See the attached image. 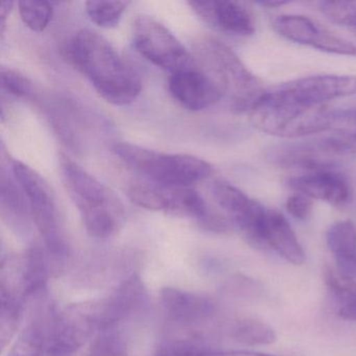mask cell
Returning a JSON list of instances; mask_svg holds the SVG:
<instances>
[{
	"instance_id": "e575fe53",
	"label": "cell",
	"mask_w": 356,
	"mask_h": 356,
	"mask_svg": "<svg viewBox=\"0 0 356 356\" xmlns=\"http://www.w3.org/2000/svg\"><path fill=\"white\" fill-rule=\"evenodd\" d=\"M341 318L348 321H356V301L343 306L339 312Z\"/></svg>"
},
{
	"instance_id": "ba28073f",
	"label": "cell",
	"mask_w": 356,
	"mask_h": 356,
	"mask_svg": "<svg viewBox=\"0 0 356 356\" xmlns=\"http://www.w3.org/2000/svg\"><path fill=\"white\" fill-rule=\"evenodd\" d=\"M102 329L99 301L66 307L49 322L47 334L49 356H72Z\"/></svg>"
},
{
	"instance_id": "8d00e7d4",
	"label": "cell",
	"mask_w": 356,
	"mask_h": 356,
	"mask_svg": "<svg viewBox=\"0 0 356 356\" xmlns=\"http://www.w3.org/2000/svg\"><path fill=\"white\" fill-rule=\"evenodd\" d=\"M260 6L268 8H278L282 7V6L287 5V1H279V0H268V1H260Z\"/></svg>"
},
{
	"instance_id": "7a4b0ae2",
	"label": "cell",
	"mask_w": 356,
	"mask_h": 356,
	"mask_svg": "<svg viewBox=\"0 0 356 356\" xmlns=\"http://www.w3.org/2000/svg\"><path fill=\"white\" fill-rule=\"evenodd\" d=\"M66 57L84 74L93 88L108 103L124 106L132 103L141 91L138 74L97 32L81 30L68 41Z\"/></svg>"
},
{
	"instance_id": "44dd1931",
	"label": "cell",
	"mask_w": 356,
	"mask_h": 356,
	"mask_svg": "<svg viewBox=\"0 0 356 356\" xmlns=\"http://www.w3.org/2000/svg\"><path fill=\"white\" fill-rule=\"evenodd\" d=\"M14 177V176H13ZM22 191L16 179L7 175L1 176V206L7 214L8 220L14 225L18 231L26 230L30 208L26 197H22Z\"/></svg>"
},
{
	"instance_id": "2e32d148",
	"label": "cell",
	"mask_w": 356,
	"mask_h": 356,
	"mask_svg": "<svg viewBox=\"0 0 356 356\" xmlns=\"http://www.w3.org/2000/svg\"><path fill=\"white\" fill-rule=\"evenodd\" d=\"M289 188L312 200L341 207L352 200V188L345 176L332 170H316L287 181Z\"/></svg>"
},
{
	"instance_id": "30bf717a",
	"label": "cell",
	"mask_w": 356,
	"mask_h": 356,
	"mask_svg": "<svg viewBox=\"0 0 356 356\" xmlns=\"http://www.w3.org/2000/svg\"><path fill=\"white\" fill-rule=\"evenodd\" d=\"M133 44L147 61L172 74L193 66L186 47L151 16H137L133 24Z\"/></svg>"
},
{
	"instance_id": "1f68e13d",
	"label": "cell",
	"mask_w": 356,
	"mask_h": 356,
	"mask_svg": "<svg viewBox=\"0 0 356 356\" xmlns=\"http://www.w3.org/2000/svg\"><path fill=\"white\" fill-rule=\"evenodd\" d=\"M207 349L184 343V341H172L160 346L154 356H205Z\"/></svg>"
},
{
	"instance_id": "9c48e42d",
	"label": "cell",
	"mask_w": 356,
	"mask_h": 356,
	"mask_svg": "<svg viewBox=\"0 0 356 356\" xmlns=\"http://www.w3.org/2000/svg\"><path fill=\"white\" fill-rule=\"evenodd\" d=\"M356 155V145L332 135L320 138L282 143L266 154L270 163L282 168L316 170H332L339 160Z\"/></svg>"
},
{
	"instance_id": "3957f363",
	"label": "cell",
	"mask_w": 356,
	"mask_h": 356,
	"mask_svg": "<svg viewBox=\"0 0 356 356\" xmlns=\"http://www.w3.org/2000/svg\"><path fill=\"white\" fill-rule=\"evenodd\" d=\"M60 172L87 232L102 239L118 234L126 222L124 205L118 195L67 156L60 157Z\"/></svg>"
},
{
	"instance_id": "9a60e30c",
	"label": "cell",
	"mask_w": 356,
	"mask_h": 356,
	"mask_svg": "<svg viewBox=\"0 0 356 356\" xmlns=\"http://www.w3.org/2000/svg\"><path fill=\"white\" fill-rule=\"evenodd\" d=\"M189 7L208 26L236 37L255 34V22L245 3L231 0L189 1Z\"/></svg>"
},
{
	"instance_id": "d590c367",
	"label": "cell",
	"mask_w": 356,
	"mask_h": 356,
	"mask_svg": "<svg viewBox=\"0 0 356 356\" xmlns=\"http://www.w3.org/2000/svg\"><path fill=\"white\" fill-rule=\"evenodd\" d=\"M14 3L12 1H5L1 3V9H0V19H1V33L5 32L6 22L11 13L12 8Z\"/></svg>"
},
{
	"instance_id": "52a82bcc",
	"label": "cell",
	"mask_w": 356,
	"mask_h": 356,
	"mask_svg": "<svg viewBox=\"0 0 356 356\" xmlns=\"http://www.w3.org/2000/svg\"><path fill=\"white\" fill-rule=\"evenodd\" d=\"M128 197L135 205L180 218H195L207 229L216 218L202 195L191 186H165L153 182L133 183Z\"/></svg>"
},
{
	"instance_id": "ac0fdd59",
	"label": "cell",
	"mask_w": 356,
	"mask_h": 356,
	"mask_svg": "<svg viewBox=\"0 0 356 356\" xmlns=\"http://www.w3.org/2000/svg\"><path fill=\"white\" fill-rule=\"evenodd\" d=\"M160 302L172 320L193 323L210 318L216 312V303L207 296L164 287L160 291Z\"/></svg>"
},
{
	"instance_id": "4dcf8cb0",
	"label": "cell",
	"mask_w": 356,
	"mask_h": 356,
	"mask_svg": "<svg viewBox=\"0 0 356 356\" xmlns=\"http://www.w3.org/2000/svg\"><path fill=\"white\" fill-rule=\"evenodd\" d=\"M0 84L3 91L18 99H28L34 93L32 82L26 76L11 68H1Z\"/></svg>"
},
{
	"instance_id": "7c38bea8",
	"label": "cell",
	"mask_w": 356,
	"mask_h": 356,
	"mask_svg": "<svg viewBox=\"0 0 356 356\" xmlns=\"http://www.w3.org/2000/svg\"><path fill=\"white\" fill-rule=\"evenodd\" d=\"M212 195L250 243L255 245H266L264 229L268 209L225 181H218L212 185Z\"/></svg>"
},
{
	"instance_id": "8992f818",
	"label": "cell",
	"mask_w": 356,
	"mask_h": 356,
	"mask_svg": "<svg viewBox=\"0 0 356 356\" xmlns=\"http://www.w3.org/2000/svg\"><path fill=\"white\" fill-rule=\"evenodd\" d=\"M11 170L24 191L31 216L42 236L47 254L61 260L67 249L60 222L59 209L51 186L38 172L19 160H12Z\"/></svg>"
},
{
	"instance_id": "5bb4252c",
	"label": "cell",
	"mask_w": 356,
	"mask_h": 356,
	"mask_svg": "<svg viewBox=\"0 0 356 356\" xmlns=\"http://www.w3.org/2000/svg\"><path fill=\"white\" fill-rule=\"evenodd\" d=\"M168 88L174 99L191 111L207 109L225 97L216 79L207 70L193 66L172 74Z\"/></svg>"
},
{
	"instance_id": "7402d4cb",
	"label": "cell",
	"mask_w": 356,
	"mask_h": 356,
	"mask_svg": "<svg viewBox=\"0 0 356 356\" xmlns=\"http://www.w3.org/2000/svg\"><path fill=\"white\" fill-rule=\"evenodd\" d=\"M321 133L339 137L356 145V107L325 110Z\"/></svg>"
},
{
	"instance_id": "603a6c76",
	"label": "cell",
	"mask_w": 356,
	"mask_h": 356,
	"mask_svg": "<svg viewBox=\"0 0 356 356\" xmlns=\"http://www.w3.org/2000/svg\"><path fill=\"white\" fill-rule=\"evenodd\" d=\"M231 337L249 346L270 345L277 339L276 332L270 325L250 318L236 321L231 328Z\"/></svg>"
},
{
	"instance_id": "e0dca14e",
	"label": "cell",
	"mask_w": 356,
	"mask_h": 356,
	"mask_svg": "<svg viewBox=\"0 0 356 356\" xmlns=\"http://www.w3.org/2000/svg\"><path fill=\"white\" fill-rule=\"evenodd\" d=\"M147 302V291L143 281L139 277H130L109 297L99 300L102 329L116 327L124 318L140 312Z\"/></svg>"
},
{
	"instance_id": "4316f807",
	"label": "cell",
	"mask_w": 356,
	"mask_h": 356,
	"mask_svg": "<svg viewBox=\"0 0 356 356\" xmlns=\"http://www.w3.org/2000/svg\"><path fill=\"white\" fill-rule=\"evenodd\" d=\"M18 8L22 22L34 32H43L53 18V6L45 1H19Z\"/></svg>"
},
{
	"instance_id": "d6a6232c",
	"label": "cell",
	"mask_w": 356,
	"mask_h": 356,
	"mask_svg": "<svg viewBox=\"0 0 356 356\" xmlns=\"http://www.w3.org/2000/svg\"><path fill=\"white\" fill-rule=\"evenodd\" d=\"M312 207L314 205L312 199L299 193H295L287 197L285 203L287 212L300 220H307L312 216Z\"/></svg>"
},
{
	"instance_id": "6da1fadb",
	"label": "cell",
	"mask_w": 356,
	"mask_h": 356,
	"mask_svg": "<svg viewBox=\"0 0 356 356\" xmlns=\"http://www.w3.org/2000/svg\"><path fill=\"white\" fill-rule=\"evenodd\" d=\"M356 95V76H306L266 89L250 112L254 126L266 134L301 138L325 104Z\"/></svg>"
},
{
	"instance_id": "484cf974",
	"label": "cell",
	"mask_w": 356,
	"mask_h": 356,
	"mask_svg": "<svg viewBox=\"0 0 356 356\" xmlns=\"http://www.w3.org/2000/svg\"><path fill=\"white\" fill-rule=\"evenodd\" d=\"M126 348V341L116 327L102 329L91 339L88 356H124Z\"/></svg>"
},
{
	"instance_id": "d6986e66",
	"label": "cell",
	"mask_w": 356,
	"mask_h": 356,
	"mask_svg": "<svg viewBox=\"0 0 356 356\" xmlns=\"http://www.w3.org/2000/svg\"><path fill=\"white\" fill-rule=\"evenodd\" d=\"M264 243L293 266L305 262V253L295 231L278 210L268 209L266 212Z\"/></svg>"
},
{
	"instance_id": "836d02e7",
	"label": "cell",
	"mask_w": 356,
	"mask_h": 356,
	"mask_svg": "<svg viewBox=\"0 0 356 356\" xmlns=\"http://www.w3.org/2000/svg\"><path fill=\"white\" fill-rule=\"evenodd\" d=\"M205 356H276L272 354L261 353V352L245 351V350H238V351H211L207 350Z\"/></svg>"
},
{
	"instance_id": "ffe728a7",
	"label": "cell",
	"mask_w": 356,
	"mask_h": 356,
	"mask_svg": "<svg viewBox=\"0 0 356 356\" xmlns=\"http://www.w3.org/2000/svg\"><path fill=\"white\" fill-rule=\"evenodd\" d=\"M327 245L337 268L356 282V228L350 220H339L327 231Z\"/></svg>"
},
{
	"instance_id": "f1b7e54d",
	"label": "cell",
	"mask_w": 356,
	"mask_h": 356,
	"mask_svg": "<svg viewBox=\"0 0 356 356\" xmlns=\"http://www.w3.org/2000/svg\"><path fill=\"white\" fill-rule=\"evenodd\" d=\"M327 289L343 306L356 301V282L343 276L337 268L326 266L324 270Z\"/></svg>"
},
{
	"instance_id": "cb8c5ba5",
	"label": "cell",
	"mask_w": 356,
	"mask_h": 356,
	"mask_svg": "<svg viewBox=\"0 0 356 356\" xmlns=\"http://www.w3.org/2000/svg\"><path fill=\"white\" fill-rule=\"evenodd\" d=\"M47 330L38 321L33 320L22 331L8 356H43L47 353Z\"/></svg>"
},
{
	"instance_id": "5b68a950",
	"label": "cell",
	"mask_w": 356,
	"mask_h": 356,
	"mask_svg": "<svg viewBox=\"0 0 356 356\" xmlns=\"http://www.w3.org/2000/svg\"><path fill=\"white\" fill-rule=\"evenodd\" d=\"M207 72L222 87L231 109L236 113H250L266 89L236 54L216 39L204 41L201 49Z\"/></svg>"
},
{
	"instance_id": "f546056e",
	"label": "cell",
	"mask_w": 356,
	"mask_h": 356,
	"mask_svg": "<svg viewBox=\"0 0 356 356\" xmlns=\"http://www.w3.org/2000/svg\"><path fill=\"white\" fill-rule=\"evenodd\" d=\"M318 8L329 20L356 33V1H323Z\"/></svg>"
},
{
	"instance_id": "83f0119b",
	"label": "cell",
	"mask_w": 356,
	"mask_h": 356,
	"mask_svg": "<svg viewBox=\"0 0 356 356\" xmlns=\"http://www.w3.org/2000/svg\"><path fill=\"white\" fill-rule=\"evenodd\" d=\"M24 304L1 298L0 310V345L5 349L19 328L24 314Z\"/></svg>"
},
{
	"instance_id": "8fae6325",
	"label": "cell",
	"mask_w": 356,
	"mask_h": 356,
	"mask_svg": "<svg viewBox=\"0 0 356 356\" xmlns=\"http://www.w3.org/2000/svg\"><path fill=\"white\" fill-rule=\"evenodd\" d=\"M47 258L41 248L9 255L1 260L0 297L24 304L42 293L47 280Z\"/></svg>"
},
{
	"instance_id": "277c9868",
	"label": "cell",
	"mask_w": 356,
	"mask_h": 356,
	"mask_svg": "<svg viewBox=\"0 0 356 356\" xmlns=\"http://www.w3.org/2000/svg\"><path fill=\"white\" fill-rule=\"evenodd\" d=\"M113 152L149 182L165 186H191L213 174L211 164L187 154H168L132 143H116Z\"/></svg>"
},
{
	"instance_id": "4fadbf2b",
	"label": "cell",
	"mask_w": 356,
	"mask_h": 356,
	"mask_svg": "<svg viewBox=\"0 0 356 356\" xmlns=\"http://www.w3.org/2000/svg\"><path fill=\"white\" fill-rule=\"evenodd\" d=\"M277 34L298 44L306 45L325 53L356 57V45L337 36L325 26L306 16L281 15L272 20Z\"/></svg>"
},
{
	"instance_id": "d4e9b609",
	"label": "cell",
	"mask_w": 356,
	"mask_h": 356,
	"mask_svg": "<svg viewBox=\"0 0 356 356\" xmlns=\"http://www.w3.org/2000/svg\"><path fill=\"white\" fill-rule=\"evenodd\" d=\"M128 1H87L86 12L99 28L111 29L120 24L128 7Z\"/></svg>"
}]
</instances>
